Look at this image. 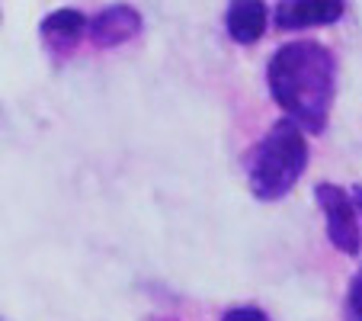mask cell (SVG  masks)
<instances>
[{
    "label": "cell",
    "mask_w": 362,
    "mask_h": 321,
    "mask_svg": "<svg viewBox=\"0 0 362 321\" xmlns=\"http://www.w3.org/2000/svg\"><path fill=\"white\" fill-rule=\"evenodd\" d=\"M267 84L273 100L298 129L321 135L337 94V62L321 42H286L269 58Z\"/></svg>",
    "instance_id": "6da1fadb"
},
{
    "label": "cell",
    "mask_w": 362,
    "mask_h": 321,
    "mask_svg": "<svg viewBox=\"0 0 362 321\" xmlns=\"http://www.w3.org/2000/svg\"><path fill=\"white\" fill-rule=\"evenodd\" d=\"M221 321H269V318H267V312H260V308L238 305V308H228V312L221 315Z\"/></svg>",
    "instance_id": "ba28073f"
},
{
    "label": "cell",
    "mask_w": 362,
    "mask_h": 321,
    "mask_svg": "<svg viewBox=\"0 0 362 321\" xmlns=\"http://www.w3.org/2000/svg\"><path fill=\"white\" fill-rule=\"evenodd\" d=\"M267 4L260 0H234L225 13V26L238 45H253L267 33Z\"/></svg>",
    "instance_id": "8992f818"
},
{
    "label": "cell",
    "mask_w": 362,
    "mask_h": 321,
    "mask_svg": "<svg viewBox=\"0 0 362 321\" xmlns=\"http://www.w3.org/2000/svg\"><path fill=\"white\" fill-rule=\"evenodd\" d=\"M315 199L324 209L330 244H334L340 254H346V257L359 254L362 251V228H359V219H356V212L359 209H356L353 196L337 184H317Z\"/></svg>",
    "instance_id": "3957f363"
},
{
    "label": "cell",
    "mask_w": 362,
    "mask_h": 321,
    "mask_svg": "<svg viewBox=\"0 0 362 321\" xmlns=\"http://www.w3.org/2000/svg\"><path fill=\"white\" fill-rule=\"evenodd\" d=\"M346 315L349 318H362V274L353 280L349 286V295H346Z\"/></svg>",
    "instance_id": "9c48e42d"
},
{
    "label": "cell",
    "mask_w": 362,
    "mask_h": 321,
    "mask_svg": "<svg viewBox=\"0 0 362 321\" xmlns=\"http://www.w3.org/2000/svg\"><path fill=\"white\" fill-rule=\"evenodd\" d=\"M349 196H353L356 209H359V212H362V186H353V190H349Z\"/></svg>",
    "instance_id": "30bf717a"
},
{
    "label": "cell",
    "mask_w": 362,
    "mask_h": 321,
    "mask_svg": "<svg viewBox=\"0 0 362 321\" xmlns=\"http://www.w3.org/2000/svg\"><path fill=\"white\" fill-rule=\"evenodd\" d=\"M346 13L340 0H282L276 4L273 20L279 29H311V26H334Z\"/></svg>",
    "instance_id": "277c9868"
},
{
    "label": "cell",
    "mask_w": 362,
    "mask_h": 321,
    "mask_svg": "<svg viewBox=\"0 0 362 321\" xmlns=\"http://www.w3.org/2000/svg\"><path fill=\"white\" fill-rule=\"evenodd\" d=\"M141 33V16L129 4H112L90 20V42L100 48H116Z\"/></svg>",
    "instance_id": "5b68a950"
},
{
    "label": "cell",
    "mask_w": 362,
    "mask_h": 321,
    "mask_svg": "<svg viewBox=\"0 0 362 321\" xmlns=\"http://www.w3.org/2000/svg\"><path fill=\"white\" fill-rule=\"evenodd\" d=\"M42 39H45L48 48L55 52H71L83 35H90V20L81 13V10H55L48 13L39 26Z\"/></svg>",
    "instance_id": "52a82bcc"
},
{
    "label": "cell",
    "mask_w": 362,
    "mask_h": 321,
    "mask_svg": "<svg viewBox=\"0 0 362 321\" xmlns=\"http://www.w3.org/2000/svg\"><path fill=\"white\" fill-rule=\"evenodd\" d=\"M308 164V142L305 132L292 123V119H279L269 125L263 142L253 148L250 157V190L257 199L273 203L282 199L295 184H298L301 171Z\"/></svg>",
    "instance_id": "7a4b0ae2"
}]
</instances>
